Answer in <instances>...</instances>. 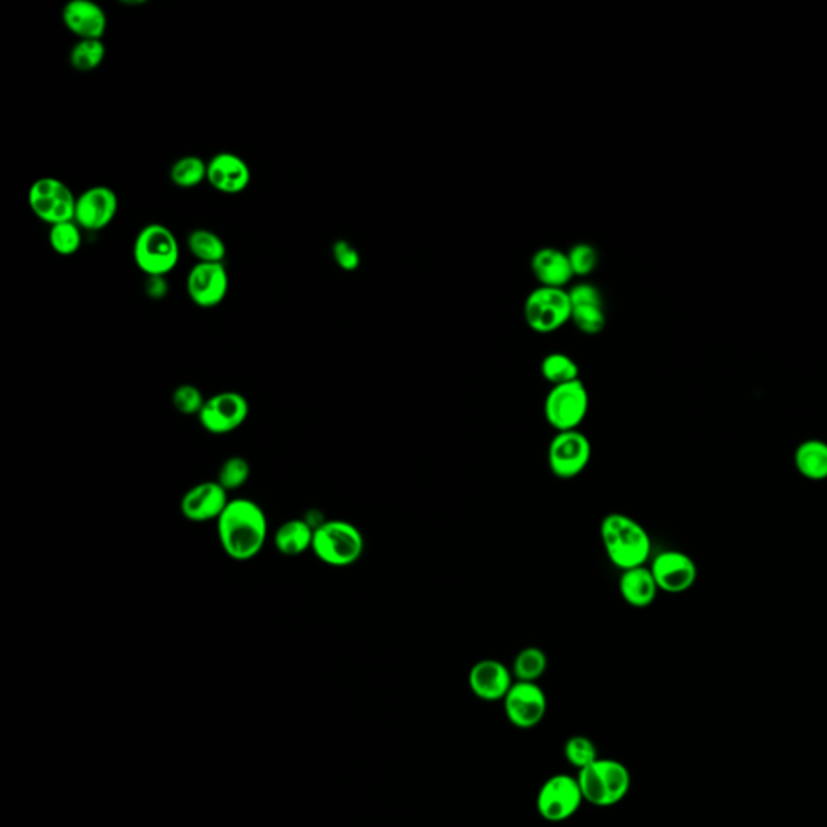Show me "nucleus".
<instances>
[{"instance_id": "aec40b11", "label": "nucleus", "mask_w": 827, "mask_h": 827, "mask_svg": "<svg viewBox=\"0 0 827 827\" xmlns=\"http://www.w3.org/2000/svg\"><path fill=\"white\" fill-rule=\"evenodd\" d=\"M530 267L540 286L548 288H564L574 277L567 252L556 248L538 249Z\"/></svg>"}, {"instance_id": "c756f323", "label": "nucleus", "mask_w": 827, "mask_h": 827, "mask_svg": "<svg viewBox=\"0 0 827 827\" xmlns=\"http://www.w3.org/2000/svg\"><path fill=\"white\" fill-rule=\"evenodd\" d=\"M83 243V233L75 220L72 222L57 223L49 230V244L59 256H73L80 251Z\"/></svg>"}, {"instance_id": "9d476101", "label": "nucleus", "mask_w": 827, "mask_h": 827, "mask_svg": "<svg viewBox=\"0 0 827 827\" xmlns=\"http://www.w3.org/2000/svg\"><path fill=\"white\" fill-rule=\"evenodd\" d=\"M592 443L580 430L556 433L548 446V466L558 479L571 480L587 469Z\"/></svg>"}, {"instance_id": "7c9ffc66", "label": "nucleus", "mask_w": 827, "mask_h": 827, "mask_svg": "<svg viewBox=\"0 0 827 827\" xmlns=\"http://www.w3.org/2000/svg\"><path fill=\"white\" fill-rule=\"evenodd\" d=\"M564 756H566L567 763L574 766L577 771L587 768L592 765L593 761H597L598 748L592 739H588L585 735H572L566 740L564 744Z\"/></svg>"}, {"instance_id": "5701e85b", "label": "nucleus", "mask_w": 827, "mask_h": 827, "mask_svg": "<svg viewBox=\"0 0 827 827\" xmlns=\"http://www.w3.org/2000/svg\"><path fill=\"white\" fill-rule=\"evenodd\" d=\"M798 474L811 482L827 480V443L807 440L798 445L794 456Z\"/></svg>"}, {"instance_id": "a211bd4d", "label": "nucleus", "mask_w": 827, "mask_h": 827, "mask_svg": "<svg viewBox=\"0 0 827 827\" xmlns=\"http://www.w3.org/2000/svg\"><path fill=\"white\" fill-rule=\"evenodd\" d=\"M207 181L223 194H240L251 183V168L233 152H219L207 162Z\"/></svg>"}, {"instance_id": "f257e3e1", "label": "nucleus", "mask_w": 827, "mask_h": 827, "mask_svg": "<svg viewBox=\"0 0 827 827\" xmlns=\"http://www.w3.org/2000/svg\"><path fill=\"white\" fill-rule=\"evenodd\" d=\"M223 551L235 561L256 558L269 535L267 517L259 504L246 498L230 500L217 521Z\"/></svg>"}, {"instance_id": "393cba45", "label": "nucleus", "mask_w": 827, "mask_h": 827, "mask_svg": "<svg viewBox=\"0 0 827 827\" xmlns=\"http://www.w3.org/2000/svg\"><path fill=\"white\" fill-rule=\"evenodd\" d=\"M548 668L545 651L538 647H527L517 653L513 663L514 681L537 682Z\"/></svg>"}, {"instance_id": "f03ea898", "label": "nucleus", "mask_w": 827, "mask_h": 827, "mask_svg": "<svg viewBox=\"0 0 827 827\" xmlns=\"http://www.w3.org/2000/svg\"><path fill=\"white\" fill-rule=\"evenodd\" d=\"M600 535L609 561L621 571L645 566L650 559V535L640 522L626 514H608L601 521Z\"/></svg>"}, {"instance_id": "a878e982", "label": "nucleus", "mask_w": 827, "mask_h": 827, "mask_svg": "<svg viewBox=\"0 0 827 827\" xmlns=\"http://www.w3.org/2000/svg\"><path fill=\"white\" fill-rule=\"evenodd\" d=\"M542 377L551 387H558L564 383L576 382L579 380V366L571 356L564 353H551L542 361L540 367Z\"/></svg>"}, {"instance_id": "39448f33", "label": "nucleus", "mask_w": 827, "mask_h": 827, "mask_svg": "<svg viewBox=\"0 0 827 827\" xmlns=\"http://www.w3.org/2000/svg\"><path fill=\"white\" fill-rule=\"evenodd\" d=\"M133 257L147 277H167L180 259L177 236L165 225L151 223L136 236Z\"/></svg>"}, {"instance_id": "423d86ee", "label": "nucleus", "mask_w": 827, "mask_h": 827, "mask_svg": "<svg viewBox=\"0 0 827 827\" xmlns=\"http://www.w3.org/2000/svg\"><path fill=\"white\" fill-rule=\"evenodd\" d=\"M590 398L582 380L551 387L543 403L546 422L556 432L579 430L588 414Z\"/></svg>"}, {"instance_id": "6e6552de", "label": "nucleus", "mask_w": 827, "mask_h": 827, "mask_svg": "<svg viewBox=\"0 0 827 827\" xmlns=\"http://www.w3.org/2000/svg\"><path fill=\"white\" fill-rule=\"evenodd\" d=\"M33 214L47 225L75 220L76 196L59 178L42 177L28 191Z\"/></svg>"}, {"instance_id": "1a4fd4ad", "label": "nucleus", "mask_w": 827, "mask_h": 827, "mask_svg": "<svg viewBox=\"0 0 827 827\" xmlns=\"http://www.w3.org/2000/svg\"><path fill=\"white\" fill-rule=\"evenodd\" d=\"M577 776L555 774L543 782L537 794V811L545 821L563 823L576 815L584 803Z\"/></svg>"}, {"instance_id": "473e14b6", "label": "nucleus", "mask_w": 827, "mask_h": 827, "mask_svg": "<svg viewBox=\"0 0 827 827\" xmlns=\"http://www.w3.org/2000/svg\"><path fill=\"white\" fill-rule=\"evenodd\" d=\"M172 401L175 409L183 416H199L206 404L201 390L194 385H180L173 391Z\"/></svg>"}, {"instance_id": "ddd939ff", "label": "nucleus", "mask_w": 827, "mask_h": 827, "mask_svg": "<svg viewBox=\"0 0 827 827\" xmlns=\"http://www.w3.org/2000/svg\"><path fill=\"white\" fill-rule=\"evenodd\" d=\"M651 574L660 592L679 595L695 585L698 577L697 564L682 551L668 550L656 555L651 561Z\"/></svg>"}, {"instance_id": "cd10ccee", "label": "nucleus", "mask_w": 827, "mask_h": 827, "mask_svg": "<svg viewBox=\"0 0 827 827\" xmlns=\"http://www.w3.org/2000/svg\"><path fill=\"white\" fill-rule=\"evenodd\" d=\"M170 180L181 189L196 188L207 180V164L198 156L181 157L170 167Z\"/></svg>"}, {"instance_id": "c9c22d12", "label": "nucleus", "mask_w": 827, "mask_h": 827, "mask_svg": "<svg viewBox=\"0 0 827 827\" xmlns=\"http://www.w3.org/2000/svg\"><path fill=\"white\" fill-rule=\"evenodd\" d=\"M168 286L165 277H147L146 293L151 299H164Z\"/></svg>"}, {"instance_id": "dca6fc26", "label": "nucleus", "mask_w": 827, "mask_h": 827, "mask_svg": "<svg viewBox=\"0 0 827 827\" xmlns=\"http://www.w3.org/2000/svg\"><path fill=\"white\" fill-rule=\"evenodd\" d=\"M228 503L227 490L217 480H210L194 485L181 496L180 511L191 522H217Z\"/></svg>"}, {"instance_id": "72a5a7b5", "label": "nucleus", "mask_w": 827, "mask_h": 827, "mask_svg": "<svg viewBox=\"0 0 827 827\" xmlns=\"http://www.w3.org/2000/svg\"><path fill=\"white\" fill-rule=\"evenodd\" d=\"M572 272L577 277H587L598 264V252L592 244L577 243L567 252Z\"/></svg>"}, {"instance_id": "f704fd0d", "label": "nucleus", "mask_w": 827, "mask_h": 827, "mask_svg": "<svg viewBox=\"0 0 827 827\" xmlns=\"http://www.w3.org/2000/svg\"><path fill=\"white\" fill-rule=\"evenodd\" d=\"M332 254L338 267L345 270V272H354V270H357V267H359V264H361L359 252L356 251V248H354L353 244L349 243V241H335V243H333Z\"/></svg>"}, {"instance_id": "4468645a", "label": "nucleus", "mask_w": 827, "mask_h": 827, "mask_svg": "<svg viewBox=\"0 0 827 827\" xmlns=\"http://www.w3.org/2000/svg\"><path fill=\"white\" fill-rule=\"evenodd\" d=\"M230 278L223 264L198 262L189 270L186 291L191 301L202 309L219 306L227 298Z\"/></svg>"}, {"instance_id": "2eb2a0df", "label": "nucleus", "mask_w": 827, "mask_h": 827, "mask_svg": "<svg viewBox=\"0 0 827 827\" xmlns=\"http://www.w3.org/2000/svg\"><path fill=\"white\" fill-rule=\"evenodd\" d=\"M118 196L109 186H93L76 198L75 222L81 230L101 231L114 222Z\"/></svg>"}, {"instance_id": "c85d7f7f", "label": "nucleus", "mask_w": 827, "mask_h": 827, "mask_svg": "<svg viewBox=\"0 0 827 827\" xmlns=\"http://www.w3.org/2000/svg\"><path fill=\"white\" fill-rule=\"evenodd\" d=\"M571 320L585 335H597L606 325L603 301L572 304Z\"/></svg>"}, {"instance_id": "bb28decb", "label": "nucleus", "mask_w": 827, "mask_h": 827, "mask_svg": "<svg viewBox=\"0 0 827 827\" xmlns=\"http://www.w3.org/2000/svg\"><path fill=\"white\" fill-rule=\"evenodd\" d=\"M107 55L102 39H81L70 52V65L76 72H94L101 67Z\"/></svg>"}, {"instance_id": "2f4dec72", "label": "nucleus", "mask_w": 827, "mask_h": 827, "mask_svg": "<svg viewBox=\"0 0 827 827\" xmlns=\"http://www.w3.org/2000/svg\"><path fill=\"white\" fill-rule=\"evenodd\" d=\"M249 477H251L249 462L241 456H231L220 466L217 482L230 493L244 487Z\"/></svg>"}, {"instance_id": "6ab92c4d", "label": "nucleus", "mask_w": 827, "mask_h": 827, "mask_svg": "<svg viewBox=\"0 0 827 827\" xmlns=\"http://www.w3.org/2000/svg\"><path fill=\"white\" fill-rule=\"evenodd\" d=\"M62 21L81 39H102L107 31V13L93 0H70L62 10Z\"/></svg>"}, {"instance_id": "7ed1b4c3", "label": "nucleus", "mask_w": 827, "mask_h": 827, "mask_svg": "<svg viewBox=\"0 0 827 827\" xmlns=\"http://www.w3.org/2000/svg\"><path fill=\"white\" fill-rule=\"evenodd\" d=\"M585 802L593 807L611 808L629 794L632 776L627 766L613 758H598L577 774Z\"/></svg>"}, {"instance_id": "0eeeda50", "label": "nucleus", "mask_w": 827, "mask_h": 827, "mask_svg": "<svg viewBox=\"0 0 827 827\" xmlns=\"http://www.w3.org/2000/svg\"><path fill=\"white\" fill-rule=\"evenodd\" d=\"M572 304L564 288L538 286L524 304L525 322L534 332H556L571 320Z\"/></svg>"}, {"instance_id": "f8f14e48", "label": "nucleus", "mask_w": 827, "mask_h": 827, "mask_svg": "<svg viewBox=\"0 0 827 827\" xmlns=\"http://www.w3.org/2000/svg\"><path fill=\"white\" fill-rule=\"evenodd\" d=\"M249 403L241 393L222 391L206 399L199 414L202 429L212 435H227L240 429L248 420Z\"/></svg>"}, {"instance_id": "412c9836", "label": "nucleus", "mask_w": 827, "mask_h": 827, "mask_svg": "<svg viewBox=\"0 0 827 827\" xmlns=\"http://www.w3.org/2000/svg\"><path fill=\"white\" fill-rule=\"evenodd\" d=\"M619 592L627 605L642 609L653 605L660 588L656 585L650 567L640 566L622 571L621 579H619Z\"/></svg>"}, {"instance_id": "b1692460", "label": "nucleus", "mask_w": 827, "mask_h": 827, "mask_svg": "<svg viewBox=\"0 0 827 827\" xmlns=\"http://www.w3.org/2000/svg\"><path fill=\"white\" fill-rule=\"evenodd\" d=\"M186 244H188L189 252L198 259V262H204V264H223V259L227 256V246L222 238L206 228L191 231Z\"/></svg>"}, {"instance_id": "20e7f679", "label": "nucleus", "mask_w": 827, "mask_h": 827, "mask_svg": "<svg viewBox=\"0 0 827 827\" xmlns=\"http://www.w3.org/2000/svg\"><path fill=\"white\" fill-rule=\"evenodd\" d=\"M366 542L356 525L341 519L322 521L314 529V555L332 567H349L361 559Z\"/></svg>"}, {"instance_id": "9b49d317", "label": "nucleus", "mask_w": 827, "mask_h": 827, "mask_svg": "<svg viewBox=\"0 0 827 827\" xmlns=\"http://www.w3.org/2000/svg\"><path fill=\"white\" fill-rule=\"evenodd\" d=\"M504 714L517 729L529 731L542 723L548 710V698L537 682L514 681L503 700Z\"/></svg>"}, {"instance_id": "4be33fe9", "label": "nucleus", "mask_w": 827, "mask_h": 827, "mask_svg": "<svg viewBox=\"0 0 827 827\" xmlns=\"http://www.w3.org/2000/svg\"><path fill=\"white\" fill-rule=\"evenodd\" d=\"M314 527L307 519H290L283 522L273 535L278 553L285 556H299L312 548Z\"/></svg>"}, {"instance_id": "f3484780", "label": "nucleus", "mask_w": 827, "mask_h": 827, "mask_svg": "<svg viewBox=\"0 0 827 827\" xmlns=\"http://www.w3.org/2000/svg\"><path fill=\"white\" fill-rule=\"evenodd\" d=\"M469 689L482 702H503L513 687V671L498 660H480L469 671Z\"/></svg>"}]
</instances>
